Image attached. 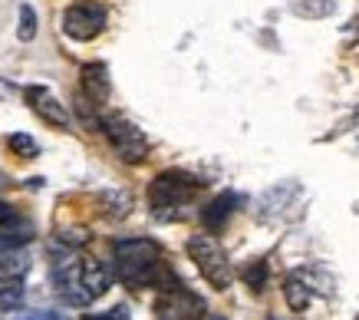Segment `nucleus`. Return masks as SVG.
<instances>
[{
  "label": "nucleus",
  "instance_id": "nucleus-1",
  "mask_svg": "<svg viewBox=\"0 0 359 320\" xmlns=\"http://www.w3.org/2000/svg\"><path fill=\"white\" fill-rule=\"evenodd\" d=\"M112 254H116V277L132 291H142V287L165 291L175 284L172 267L152 238H122L116 241Z\"/></svg>",
  "mask_w": 359,
  "mask_h": 320
},
{
  "label": "nucleus",
  "instance_id": "nucleus-2",
  "mask_svg": "<svg viewBox=\"0 0 359 320\" xmlns=\"http://www.w3.org/2000/svg\"><path fill=\"white\" fill-rule=\"evenodd\" d=\"M53 287L69 307H89L109 291V271L89 254H63L53 261Z\"/></svg>",
  "mask_w": 359,
  "mask_h": 320
},
{
  "label": "nucleus",
  "instance_id": "nucleus-3",
  "mask_svg": "<svg viewBox=\"0 0 359 320\" xmlns=\"http://www.w3.org/2000/svg\"><path fill=\"white\" fill-rule=\"evenodd\" d=\"M205 188V182L188 172H158L149 185V208L158 221H178L188 215V205L195 201V195Z\"/></svg>",
  "mask_w": 359,
  "mask_h": 320
},
{
  "label": "nucleus",
  "instance_id": "nucleus-4",
  "mask_svg": "<svg viewBox=\"0 0 359 320\" xmlns=\"http://www.w3.org/2000/svg\"><path fill=\"white\" fill-rule=\"evenodd\" d=\"M188 258L195 261L198 274L205 277L215 291H228L231 287L234 271H231V261H228V254H224V248L218 244V238H211V234H195V238L188 241Z\"/></svg>",
  "mask_w": 359,
  "mask_h": 320
},
{
  "label": "nucleus",
  "instance_id": "nucleus-5",
  "mask_svg": "<svg viewBox=\"0 0 359 320\" xmlns=\"http://www.w3.org/2000/svg\"><path fill=\"white\" fill-rule=\"evenodd\" d=\"M102 133H106L112 152L119 155L122 162L139 166V162L149 159V139H145V133H142L135 122L122 119V116H106L102 119Z\"/></svg>",
  "mask_w": 359,
  "mask_h": 320
},
{
  "label": "nucleus",
  "instance_id": "nucleus-6",
  "mask_svg": "<svg viewBox=\"0 0 359 320\" xmlns=\"http://www.w3.org/2000/svg\"><path fill=\"white\" fill-rule=\"evenodd\" d=\"M102 30H106V7H102V4L79 0V4H73V7L63 13V34L79 40V44L96 40Z\"/></svg>",
  "mask_w": 359,
  "mask_h": 320
},
{
  "label": "nucleus",
  "instance_id": "nucleus-7",
  "mask_svg": "<svg viewBox=\"0 0 359 320\" xmlns=\"http://www.w3.org/2000/svg\"><path fill=\"white\" fill-rule=\"evenodd\" d=\"M155 314H158V320H201L205 317V300L188 287L172 284L162 291V298L155 304Z\"/></svg>",
  "mask_w": 359,
  "mask_h": 320
},
{
  "label": "nucleus",
  "instance_id": "nucleus-8",
  "mask_svg": "<svg viewBox=\"0 0 359 320\" xmlns=\"http://www.w3.org/2000/svg\"><path fill=\"white\" fill-rule=\"evenodd\" d=\"M23 96L30 102V109L46 122V126H56V129H69V112L60 100H56V93L50 86H27L23 89Z\"/></svg>",
  "mask_w": 359,
  "mask_h": 320
},
{
  "label": "nucleus",
  "instance_id": "nucleus-9",
  "mask_svg": "<svg viewBox=\"0 0 359 320\" xmlns=\"http://www.w3.org/2000/svg\"><path fill=\"white\" fill-rule=\"evenodd\" d=\"M33 241V221L23 218L20 211L0 205V244L4 248H23Z\"/></svg>",
  "mask_w": 359,
  "mask_h": 320
},
{
  "label": "nucleus",
  "instance_id": "nucleus-10",
  "mask_svg": "<svg viewBox=\"0 0 359 320\" xmlns=\"http://www.w3.org/2000/svg\"><path fill=\"white\" fill-rule=\"evenodd\" d=\"M79 83H83V93H86L89 102L102 106V102L109 100L112 83H109V69H106V63H89V67H83Z\"/></svg>",
  "mask_w": 359,
  "mask_h": 320
},
{
  "label": "nucleus",
  "instance_id": "nucleus-11",
  "mask_svg": "<svg viewBox=\"0 0 359 320\" xmlns=\"http://www.w3.org/2000/svg\"><path fill=\"white\" fill-rule=\"evenodd\" d=\"M283 298H287L290 310H297V314L310 307V304H313V298H316V287H313V281H310V274L294 271V274L283 281Z\"/></svg>",
  "mask_w": 359,
  "mask_h": 320
},
{
  "label": "nucleus",
  "instance_id": "nucleus-12",
  "mask_svg": "<svg viewBox=\"0 0 359 320\" xmlns=\"http://www.w3.org/2000/svg\"><path fill=\"white\" fill-rule=\"evenodd\" d=\"M241 205V199L234 195V192H224V195H218V199L211 201L205 211H201V221H205L208 232H221L224 225H228V218L234 215V208Z\"/></svg>",
  "mask_w": 359,
  "mask_h": 320
},
{
  "label": "nucleus",
  "instance_id": "nucleus-13",
  "mask_svg": "<svg viewBox=\"0 0 359 320\" xmlns=\"http://www.w3.org/2000/svg\"><path fill=\"white\" fill-rule=\"evenodd\" d=\"M339 0H290V7H294L297 17H304V20H323L330 13L337 11Z\"/></svg>",
  "mask_w": 359,
  "mask_h": 320
},
{
  "label": "nucleus",
  "instance_id": "nucleus-14",
  "mask_svg": "<svg viewBox=\"0 0 359 320\" xmlns=\"http://www.w3.org/2000/svg\"><path fill=\"white\" fill-rule=\"evenodd\" d=\"M30 267V258L20 248H4L0 254V277H23Z\"/></svg>",
  "mask_w": 359,
  "mask_h": 320
},
{
  "label": "nucleus",
  "instance_id": "nucleus-15",
  "mask_svg": "<svg viewBox=\"0 0 359 320\" xmlns=\"http://www.w3.org/2000/svg\"><path fill=\"white\" fill-rule=\"evenodd\" d=\"M23 304V277H0V310H17Z\"/></svg>",
  "mask_w": 359,
  "mask_h": 320
},
{
  "label": "nucleus",
  "instance_id": "nucleus-16",
  "mask_svg": "<svg viewBox=\"0 0 359 320\" xmlns=\"http://www.w3.org/2000/svg\"><path fill=\"white\" fill-rule=\"evenodd\" d=\"M7 145H11V149L20 155V159H33V155H40V145L33 142L27 133H13L11 139H7Z\"/></svg>",
  "mask_w": 359,
  "mask_h": 320
},
{
  "label": "nucleus",
  "instance_id": "nucleus-17",
  "mask_svg": "<svg viewBox=\"0 0 359 320\" xmlns=\"http://www.w3.org/2000/svg\"><path fill=\"white\" fill-rule=\"evenodd\" d=\"M244 281H248V287H254V291H264V284H267V265H264V261H250V265L244 267Z\"/></svg>",
  "mask_w": 359,
  "mask_h": 320
},
{
  "label": "nucleus",
  "instance_id": "nucleus-18",
  "mask_svg": "<svg viewBox=\"0 0 359 320\" xmlns=\"http://www.w3.org/2000/svg\"><path fill=\"white\" fill-rule=\"evenodd\" d=\"M20 40H33V34H36V13H33V7H20Z\"/></svg>",
  "mask_w": 359,
  "mask_h": 320
},
{
  "label": "nucleus",
  "instance_id": "nucleus-19",
  "mask_svg": "<svg viewBox=\"0 0 359 320\" xmlns=\"http://www.w3.org/2000/svg\"><path fill=\"white\" fill-rule=\"evenodd\" d=\"M83 320H132V317H129V310H126V307L119 304V307L102 310V314H86Z\"/></svg>",
  "mask_w": 359,
  "mask_h": 320
},
{
  "label": "nucleus",
  "instance_id": "nucleus-20",
  "mask_svg": "<svg viewBox=\"0 0 359 320\" xmlns=\"http://www.w3.org/2000/svg\"><path fill=\"white\" fill-rule=\"evenodd\" d=\"M20 320H66V317L56 314V310H33V314H23Z\"/></svg>",
  "mask_w": 359,
  "mask_h": 320
},
{
  "label": "nucleus",
  "instance_id": "nucleus-21",
  "mask_svg": "<svg viewBox=\"0 0 359 320\" xmlns=\"http://www.w3.org/2000/svg\"><path fill=\"white\" fill-rule=\"evenodd\" d=\"M11 89H13L11 83H4V79H0V96H7V93H11Z\"/></svg>",
  "mask_w": 359,
  "mask_h": 320
},
{
  "label": "nucleus",
  "instance_id": "nucleus-22",
  "mask_svg": "<svg viewBox=\"0 0 359 320\" xmlns=\"http://www.w3.org/2000/svg\"><path fill=\"white\" fill-rule=\"evenodd\" d=\"M201 320H221V317H201Z\"/></svg>",
  "mask_w": 359,
  "mask_h": 320
},
{
  "label": "nucleus",
  "instance_id": "nucleus-23",
  "mask_svg": "<svg viewBox=\"0 0 359 320\" xmlns=\"http://www.w3.org/2000/svg\"><path fill=\"white\" fill-rule=\"evenodd\" d=\"M356 320H359V314H356Z\"/></svg>",
  "mask_w": 359,
  "mask_h": 320
}]
</instances>
